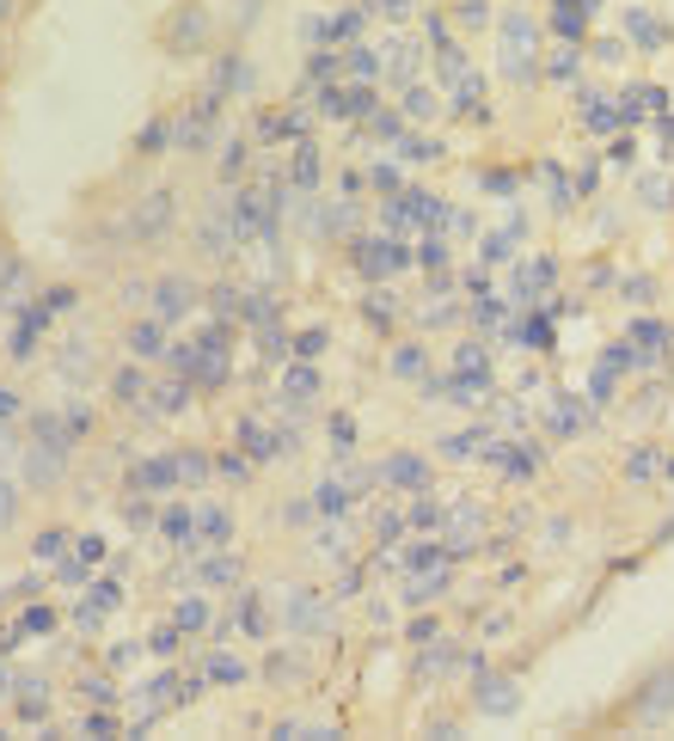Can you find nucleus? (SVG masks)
Returning <instances> with one entry per match:
<instances>
[{"label": "nucleus", "instance_id": "1", "mask_svg": "<svg viewBox=\"0 0 674 741\" xmlns=\"http://www.w3.org/2000/svg\"><path fill=\"white\" fill-rule=\"evenodd\" d=\"M497 68H502V80H516V86H528V80L540 74V25H533V13H502Z\"/></svg>", "mask_w": 674, "mask_h": 741}, {"label": "nucleus", "instance_id": "2", "mask_svg": "<svg viewBox=\"0 0 674 741\" xmlns=\"http://www.w3.org/2000/svg\"><path fill=\"white\" fill-rule=\"evenodd\" d=\"M68 454H74V435L56 417H37V442L25 448V484H32V491H56L62 472H68Z\"/></svg>", "mask_w": 674, "mask_h": 741}, {"label": "nucleus", "instance_id": "3", "mask_svg": "<svg viewBox=\"0 0 674 741\" xmlns=\"http://www.w3.org/2000/svg\"><path fill=\"white\" fill-rule=\"evenodd\" d=\"M166 49H173V56H197V49L209 44V13L203 7H197V0H185V7H178L173 19H166Z\"/></svg>", "mask_w": 674, "mask_h": 741}, {"label": "nucleus", "instance_id": "4", "mask_svg": "<svg viewBox=\"0 0 674 741\" xmlns=\"http://www.w3.org/2000/svg\"><path fill=\"white\" fill-rule=\"evenodd\" d=\"M472 705L485 710V717H516V710H521V686L509 674H485V680H478V693H472Z\"/></svg>", "mask_w": 674, "mask_h": 741}, {"label": "nucleus", "instance_id": "5", "mask_svg": "<svg viewBox=\"0 0 674 741\" xmlns=\"http://www.w3.org/2000/svg\"><path fill=\"white\" fill-rule=\"evenodd\" d=\"M405 258L411 251L399 246V239H362L356 246V263H362V277H392V270H405Z\"/></svg>", "mask_w": 674, "mask_h": 741}, {"label": "nucleus", "instance_id": "6", "mask_svg": "<svg viewBox=\"0 0 674 741\" xmlns=\"http://www.w3.org/2000/svg\"><path fill=\"white\" fill-rule=\"evenodd\" d=\"M288 632H307V637H319L331 625V613H326V601H319L314 588H295V595H288Z\"/></svg>", "mask_w": 674, "mask_h": 741}, {"label": "nucleus", "instance_id": "7", "mask_svg": "<svg viewBox=\"0 0 674 741\" xmlns=\"http://www.w3.org/2000/svg\"><path fill=\"white\" fill-rule=\"evenodd\" d=\"M190 301H197V294H190V282H185V277L154 282V319H159V325H166V319H185Z\"/></svg>", "mask_w": 674, "mask_h": 741}, {"label": "nucleus", "instance_id": "8", "mask_svg": "<svg viewBox=\"0 0 674 741\" xmlns=\"http://www.w3.org/2000/svg\"><path fill=\"white\" fill-rule=\"evenodd\" d=\"M626 37L638 49H662V44H669V25H662L650 7H626Z\"/></svg>", "mask_w": 674, "mask_h": 741}, {"label": "nucleus", "instance_id": "9", "mask_svg": "<svg viewBox=\"0 0 674 741\" xmlns=\"http://www.w3.org/2000/svg\"><path fill=\"white\" fill-rule=\"evenodd\" d=\"M380 479L399 484V491H424L429 484V466L417 460V454H387V466H380Z\"/></svg>", "mask_w": 674, "mask_h": 741}, {"label": "nucleus", "instance_id": "10", "mask_svg": "<svg viewBox=\"0 0 674 741\" xmlns=\"http://www.w3.org/2000/svg\"><path fill=\"white\" fill-rule=\"evenodd\" d=\"M166 227H173V190H154V197L135 209V233H142V239H159Z\"/></svg>", "mask_w": 674, "mask_h": 741}, {"label": "nucleus", "instance_id": "11", "mask_svg": "<svg viewBox=\"0 0 674 741\" xmlns=\"http://www.w3.org/2000/svg\"><path fill=\"white\" fill-rule=\"evenodd\" d=\"M129 355H142V362H154L159 350H166V331H159V319H142V325H129Z\"/></svg>", "mask_w": 674, "mask_h": 741}, {"label": "nucleus", "instance_id": "12", "mask_svg": "<svg viewBox=\"0 0 674 741\" xmlns=\"http://www.w3.org/2000/svg\"><path fill=\"white\" fill-rule=\"evenodd\" d=\"M380 68H387L392 80H411V74H417V44H405V37H392V44L380 49Z\"/></svg>", "mask_w": 674, "mask_h": 741}, {"label": "nucleus", "instance_id": "13", "mask_svg": "<svg viewBox=\"0 0 674 741\" xmlns=\"http://www.w3.org/2000/svg\"><path fill=\"white\" fill-rule=\"evenodd\" d=\"M178 484V460L166 454V460H147V466H135V491H173Z\"/></svg>", "mask_w": 674, "mask_h": 741}, {"label": "nucleus", "instance_id": "14", "mask_svg": "<svg viewBox=\"0 0 674 741\" xmlns=\"http://www.w3.org/2000/svg\"><path fill=\"white\" fill-rule=\"evenodd\" d=\"M441 588H448V564H436V571H429V564H417V576H411V588H405V601H436Z\"/></svg>", "mask_w": 674, "mask_h": 741}, {"label": "nucleus", "instance_id": "15", "mask_svg": "<svg viewBox=\"0 0 674 741\" xmlns=\"http://www.w3.org/2000/svg\"><path fill=\"white\" fill-rule=\"evenodd\" d=\"M669 705H674V668H669V674H657V686H650V698L638 705V717H643V724H657V717H669Z\"/></svg>", "mask_w": 674, "mask_h": 741}, {"label": "nucleus", "instance_id": "16", "mask_svg": "<svg viewBox=\"0 0 674 741\" xmlns=\"http://www.w3.org/2000/svg\"><path fill=\"white\" fill-rule=\"evenodd\" d=\"M314 392H319V374H314V368H307V362H295V368H288V374H283V399H295V404H307V399H314Z\"/></svg>", "mask_w": 674, "mask_h": 741}, {"label": "nucleus", "instance_id": "17", "mask_svg": "<svg viewBox=\"0 0 674 741\" xmlns=\"http://www.w3.org/2000/svg\"><path fill=\"white\" fill-rule=\"evenodd\" d=\"M190 521H197V545H227V515H221V509H197V515H190Z\"/></svg>", "mask_w": 674, "mask_h": 741}, {"label": "nucleus", "instance_id": "18", "mask_svg": "<svg viewBox=\"0 0 674 741\" xmlns=\"http://www.w3.org/2000/svg\"><path fill=\"white\" fill-rule=\"evenodd\" d=\"M123 601V595H117V583H98L93 595H86V607H80V619H86V625H93V619H105L110 607Z\"/></svg>", "mask_w": 674, "mask_h": 741}, {"label": "nucleus", "instance_id": "19", "mask_svg": "<svg viewBox=\"0 0 674 741\" xmlns=\"http://www.w3.org/2000/svg\"><path fill=\"white\" fill-rule=\"evenodd\" d=\"M32 552H37V564H62V552H68V533H62V527H44Z\"/></svg>", "mask_w": 674, "mask_h": 741}, {"label": "nucleus", "instance_id": "20", "mask_svg": "<svg viewBox=\"0 0 674 741\" xmlns=\"http://www.w3.org/2000/svg\"><path fill=\"white\" fill-rule=\"evenodd\" d=\"M227 246H234V221H203V251L209 258H227Z\"/></svg>", "mask_w": 674, "mask_h": 741}, {"label": "nucleus", "instance_id": "21", "mask_svg": "<svg viewBox=\"0 0 674 741\" xmlns=\"http://www.w3.org/2000/svg\"><path fill=\"white\" fill-rule=\"evenodd\" d=\"M209 680H221V686H239V680H246V662H239V656H209Z\"/></svg>", "mask_w": 674, "mask_h": 741}, {"label": "nucleus", "instance_id": "22", "mask_svg": "<svg viewBox=\"0 0 674 741\" xmlns=\"http://www.w3.org/2000/svg\"><path fill=\"white\" fill-rule=\"evenodd\" d=\"M319 185V154L314 148H300L295 154V190H314Z\"/></svg>", "mask_w": 674, "mask_h": 741}, {"label": "nucleus", "instance_id": "23", "mask_svg": "<svg viewBox=\"0 0 674 741\" xmlns=\"http://www.w3.org/2000/svg\"><path fill=\"white\" fill-rule=\"evenodd\" d=\"M173 460H178V484H203V479H209V460H203V454H173Z\"/></svg>", "mask_w": 674, "mask_h": 741}, {"label": "nucleus", "instance_id": "24", "mask_svg": "<svg viewBox=\"0 0 674 741\" xmlns=\"http://www.w3.org/2000/svg\"><path fill=\"white\" fill-rule=\"evenodd\" d=\"M19 521V484L13 479H0V533Z\"/></svg>", "mask_w": 674, "mask_h": 741}, {"label": "nucleus", "instance_id": "25", "mask_svg": "<svg viewBox=\"0 0 674 741\" xmlns=\"http://www.w3.org/2000/svg\"><path fill=\"white\" fill-rule=\"evenodd\" d=\"M350 74H356V80H375V74H380V49H350Z\"/></svg>", "mask_w": 674, "mask_h": 741}, {"label": "nucleus", "instance_id": "26", "mask_svg": "<svg viewBox=\"0 0 674 741\" xmlns=\"http://www.w3.org/2000/svg\"><path fill=\"white\" fill-rule=\"evenodd\" d=\"M429 110H436V98H429L424 86H411V93H405V117H417V124H424Z\"/></svg>", "mask_w": 674, "mask_h": 741}, {"label": "nucleus", "instance_id": "27", "mask_svg": "<svg viewBox=\"0 0 674 741\" xmlns=\"http://www.w3.org/2000/svg\"><path fill=\"white\" fill-rule=\"evenodd\" d=\"M362 13H380V19H405L411 0H362Z\"/></svg>", "mask_w": 674, "mask_h": 741}, {"label": "nucleus", "instance_id": "28", "mask_svg": "<svg viewBox=\"0 0 674 741\" xmlns=\"http://www.w3.org/2000/svg\"><path fill=\"white\" fill-rule=\"evenodd\" d=\"M424 368V350H417V343H405V350L392 355V374H417Z\"/></svg>", "mask_w": 674, "mask_h": 741}, {"label": "nucleus", "instance_id": "29", "mask_svg": "<svg viewBox=\"0 0 674 741\" xmlns=\"http://www.w3.org/2000/svg\"><path fill=\"white\" fill-rule=\"evenodd\" d=\"M454 368H460V374H478V368H485V350H478V343H460Z\"/></svg>", "mask_w": 674, "mask_h": 741}, {"label": "nucleus", "instance_id": "30", "mask_svg": "<svg viewBox=\"0 0 674 741\" xmlns=\"http://www.w3.org/2000/svg\"><path fill=\"white\" fill-rule=\"evenodd\" d=\"M142 392H147V380H142V374H117V399H129V404H135Z\"/></svg>", "mask_w": 674, "mask_h": 741}, {"label": "nucleus", "instance_id": "31", "mask_svg": "<svg viewBox=\"0 0 674 741\" xmlns=\"http://www.w3.org/2000/svg\"><path fill=\"white\" fill-rule=\"evenodd\" d=\"M319 350H326V331H300V343H295V355H300V362H314Z\"/></svg>", "mask_w": 674, "mask_h": 741}, {"label": "nucleus", "instance_id": "32", "mask_svg": "<svg viewBox=\"0 0 674 741\" xmlns=\"http://www.w3.org/2000/svg\"><path fill=\"white\" fill-rule=\"evenodd\" d=\"M203 619H209V607H203V601H185V607H178V625H185V632H197Z\"/></svg>", "mask_w": 674, "mask_h": 741}, {"label": "nucleus", "instance_id": "33", "mask_svg": "<svg viewBox=\"0 0 674 741\" xmlns=\"http://www.w3.org/2000/svg\"><path fill=\"white\" fill-rule=\"evenodd\" d=\"M417 258H424L429 270H436V263H448V246H441V233H429V239H424V251H417Z\"/></svg>", "mask_w": 674, "mask_h": 741}, {"label": "nucleus", "instance_id": "34", "mask_svg": "<svg viewBox=\"0 0 674 741\" xmlns=\"http://www.w3.org/2000/svg\"><path fill=\"white\" fill-rule=\"evenodd\" d=\"M344 503H350V491H344V484H326V491H319V509H344Z\"/></svg>", "mask_w": 674, "mask_h": 741}, {"label": "nucleus", "instance_id": "35", "mask_svg": "<svg viewBox=\"0 0 674 741\" xmlns=\"http://www.w3.org/2000/svg\"><path fill=\"white\" fill-rule=\"evenodd\" d=\"M643 202H650V209H669V185H662V178H643Z\"/></svg>", "mask_w": 674, "mask_h": 741}, {"label": "nucleus", "instance_id": "36", "mask_svg": "<svg viewBox=\"0 0 674 741\" xmlns=\"http://www.w3.org/2000/svg\"><path fill=\"white\" fill-rule=\"evenodd\" d=\"M74 557H80V564H98V557H105V540H93V533H86V540L74 545Z\"/></svg>", "mask_w": 674, "mask_h": 741}, {"label": "nucleus", "instance_id": "37", "mask_svg": "<svg viewBox=\"0 0 674 741\" xmlns=\"http://www.w3.org/2000/svg\"><path fill=\"white\" fill-rule=\"evenodd\" d=\"M626 472H631V479H650V472H657V454H631Z\"/></svg>", "mask_w": 674, "mask_h": 741}, {"label": "nucleus", "instance_id": "38", "mask_svg": "<svg viewBox=\"0 0 674 741\" xmlns=\"http://www.w3.org/2000/svg\"><path fill=\"white\" fill-rule=\"evenodd\" d=\"M185 404V380H173V387H159V411H178Z\"/></svg>", "mask_w": 674, "mask_h": 741}, {"label": "nucleus", "instance_id": "39", "mask_svg": "<svg viewBox=\"0 0 674 741\" xmlns=\"http://www.w3.org/2000/svg\"><path fill=\"white\" fill-rule=\"evenodd\" d=\"M509 239H516V233H490V239H485V258H509Z\"/></svg>", "mask_w": 674, "mask_h": 741}, {"label": "nucleus", "instance_id": "40", "mask_svg": "<svg viewBox=\"0 0 674 741\" xmlns=\"http://www.w3.org/2000/svg\"><path fill=\"white\" fill-rule=\"evenodd\" d=\"M258 7H264V0H234V19H239V32H246L251 19H258Z\"/></svg>", "mask_w": 674, "mask_h": 741}, {"label": "nucleus", "instance_id": "41", "mask_svg": "<svg viewBox=\"0 0 674 741\" xmlns=\"http://www.w3.org/2000/svg\"><path fill=\"white\" fill-rule=\"evenodd\" d=\"M558 32H565V37H582V19L570 13V7H565V13H558Z\"/></svg>", "mask_w": 674, "mask_h": 741}, {"label": "nucleus", "instance_id": "42", "mask_svg": "<svg viewBox=\"0 0 674 741\" xmlns=\"http://www.w3.org/2000/svg\"><path fill=\"white\" fill-rule=\"evenodd\" d=\"M13 411H19V399H13L7 387H0V417H13Z\"/></svg>", "mask_w": 674, "mask_h": 741}, {"label": "nucleus", "instance_id": "43", "mask_svg": "<svg viewBox=\"0 0 674 741\" xmlns=\"http://www.w3.org/2000/svg\"><path fill=\"white\" fill-rule=\"evenodd\" d=\"M7 13H13V0H0V19H7Z\"/></svg>", "mask_w": 674, "mask_h": 741}]
</instances>
